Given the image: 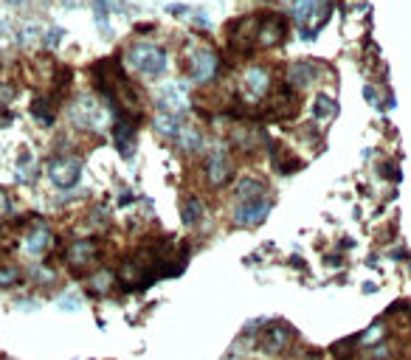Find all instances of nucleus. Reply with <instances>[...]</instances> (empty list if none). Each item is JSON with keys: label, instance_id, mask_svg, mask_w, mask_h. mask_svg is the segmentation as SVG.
<instances>
[{"label": "nucleus", "instance_id": "nucleus-12", "mask_svg": "<svg viewBox=\"0 0 411 360\" xmlns=\"http://www.w3.org/2000/svg\"><path fill=\"white\" fill-rule=\"evenodd\" d=\"M313 79H316V65H313V59H299V62L290 65V70H288L290 88H307Z\"/></svg>", "mask_w": 411, "mask_h": 360}, {"label": "nucleus", "instance_id": "nucleus-9", "mask_svg": "<svg viewBox=\"0 0 411 360\" xmlns=\"http://www.w3.org/2000/svg\"><path fill=\"white\" fill-rule=\"evenodd\" d=\"M206 180H209L215 189L226 186L231 180V158H228V152L223 147L209 155V164H206Z\"/></svg>", "mask_w": 411, "mask_h": 360}, {"label": "nucleus", "instance_id": "nucleus-21", "mask_svg": "<svg viewBox=\"0 0 411 360\" xmlns=\"http://www.w3.org/2000/svg\"><path fill=\"white\" fill-rule=\"evenodd\" d=\"M200 217H203V205H200V200L194 194H189L186 203H183V223L186 226H197Z\"/></svg>", "mask_w": 411, "mask_h": 360}, {"label": "nucleus", "instance_id": "nucleus-27", "mask_svg": "<svg viewBox=\"0 0 411 360\" xmlns=\"http://www.w3.org/2000/svg\"><path fill=\"white\" fill-rule=\"evenodd\" d=\"M59 37H65V31H62V29H54V31H48L42 40H45L48 48H54V45H59Z\"/></svg>", "mask_w": 411, "mask_h": 360}, {"label": "nucleus", "instance_id": "nucleus-10", "mask_svg": "<svg viewBox=\"0 0 411 360\" xmlns=\"http://www.w3.org/2000/svg\"><path fill=\"white\" fill-rule=\"evenodd\" d=\"M113 141H116V150L130 161L135 152V121H130L127 116H121L113 127Z\"/></svg>", "mask_w": 411, "mask_h": 360}, {"label": "nucleus", "instance_id": "nucleus-20", "mask_svg": "<svg viewBox=\"0 0 411 360\" xmlns=\"http://www.w3.org/2000/svg\"><path fill=\"white\" fill-rule=\"evenodd\" d=\"M338 113V104H335V99H329V96H318L316 99V107H313V116L318 118V121H329L332 116Z\"/></svg>", "mask_w": 411, "mask_h": 360}, {"label": "nucleus", "instance_id": "nucleus-23", "mask_svg": "<svg viewBox=\"0 0 411 360\" xmlns=\"http://www.w3.org/2000/svg\"><path fill=\"white\" fill-rule=\"evenodd\" d=\"M178 138H180V147H183V150H189V152L200 150V143H203V135H200V130H192V127L180 130V132H178Z\"/></svg>", "mask_w": 411, "mask_h": 360}, {"label": "nucleus", "instance_id": "nucleus-6", "mask_svg": "<svg viewBox=\"0 0 411 360\" xmlns=\"http://www.w3.org/2000/svg\"><path fill=\"white\" fill-rule=\"evenodd\" d=\"M270 197H265V194H259V197H254V200H245L237 211H234V223L240 226V228H254V226H259V223H265V217L270 214Z\"/></svg>", "mask_w": 411, "mask_h": 360}, {"label": "nucleus", "instance_id": "nucleus-18", "mask_svg": "<svg viewBox=\"0 0 411 360\" xmlns=\"http://www.w3.org/2000/svg\"><path fill=\"white\" fill-rule=\"evenodd\" d=\"M161 104H164V113H166V110L183 113V110L189 107V104H186V96H183V91H180V88H166V91H164V102H161Z\"/></svg>", "mask_w": 411, "mask_h": 360}, {"label": "nucleus", "instance_id": "nucleus-2", "mask_svg": "<svg viewBox=\"0 0 411 360\" xmlns=\"http://www.w3.org/2000/svg\"><path fill=\"white\" fill-rule=\"evenodd\" d=\"M217 68H220V59L212 48H192L186 54V74L197 85L212 82L217 77Z\"/></svg>", "mask_w": 411, "mask_h": 360}, {"label": "nucleus", "instance_id": "nucleus-3", "mask_svg": "<svg viewBox=\"0 0 411 360\" xmlns=\"http://www.w3.org/2000/svg\"><path fill=\"white\" fill-rule=\"evenodd\" d=\"M256 20L259 15H245L237 23H228V45L237 56H251L256 51Z\"/></svg>", "mask_w": 411, "mask_h": 360}, {"label": "nucleus", "instance_id": "nucleus-16", "mask_svg": "<svg viewBox=\"0 0 411 360\" xmlns=\"http://www.w3.org/2000/svg\"><path fill=\"white\" fill-rule=\"evenodd\" d=\"M31 116L42 124V127H51L54 124V118H56V107H54V99H48V96H40V99H34L31 102Z\"/></svg>", "mask_w": 411, "mask_h": 360}, {"label": "nucleus", "instance_id": "nucleus-11", "mask_svg": "<svg viewBox=\"0 0 411 360\" xmlns=\"http://www.w3.org/2000/svg\"><path fill=\"white\" fill-rule=\"evenodd\" d=\"M102 110H99V104L93 102V99H88V96H82L79 102H77V107H74V121L79 124V127H99L102 124Z\"/></svg>", "mask_w": 411, "mask_h": 360}, {"label": "nucleus", "instance_id": "nucleus-17", "mask_svg": "<svg viewBox=\"0 0 411 360\" xmlns=\"http://www.w3.org/2000/svg\"><path fill=\"white\" fill-rule=\"evenodd\" d=\"M267 85H270V79H267V70H265V68H248V70H245V88H248L251 93L262 96V93L267 91Z\"/></svg>", "mask_w": 411, "mask_h": 360}, {"label": "nucleus", "instance_id": "nucleus-1", "mask_svg": "<svg viewBox=\"0 0 411 360\" xmlns=\"http://www.w3.org/2000/svg\"><path fill=\"white\" fill-rule=\"evenodd\" d=\"M127 62L141 70L144 77H161L166 70V51L150 45V42H135L130 51H127Z\"/></svg>", "mask_w": 411, "mask_h": 360}, {"label": "nucleus", "instance_id": "nucleus-26", "mask_svg": "<svg viewBox=\"0 0 411 360\" xmlns=\"http://www.w3.org/2000/svg\"><path fill=\"white\" fill-rule=\"evenodd\" d=\"M59 307L68 310V313H74V310H79V299L77 296H65V299H59Z\"/></svg>", "mask_w": 411, "mask_h": 360}, {"label": "nucleus", "instance_id": "nucleus-19", "mask_svg": "<svg viewBox=\"0 0 411 360\" xmlns=\"http://www.w3.org/2000/svg\"><path fill=\"white\" fill-rule=\"evenodd\" d=\"M155 132H158V135H166V138H178L180 124H178V118H175L172 113H161V116L155 118Z\"/></svg>", "mask_w": 411, "mask_h": 360}, {"label": "nucleus", "instance_id": "nucleus-15", "mask_svg": "<svg viewBox=\"0 0 411 360\" xmlns=\"http://www.w3.org/2000/svg\"><path fill=\"white\" fill-rule=\"evenodd\" d=\"M234 194H237V200H240V203H245V200H254V197L265 194V183H262L259 178H254V175H248V178H240V180L234 183Z\"/></svg>", "mask_w": 411, "mask_h": 360}, {"label": "nucleus", "instance_id": "nucleus-22", "mask_svg": "<svg viewBox=\"0 0 411 360\" xmlns=\"http://www.w3.org/2000/svg\"><path fill=\"white\" fill-rule=\"evenodd\" d=\"M273 166L279 169V175H293L296 169H302V161L290 158L288 150H279V155H273Z\"/></svg>", "mask_w": 411, "mask_h": 360}, {"label": "nucleus", "instance_id": "nucleus-13", "mask_svg": "<svg viewBox=\"0 0 411 360\" xmlns=\"http://www.w3.org/2000/svg\"><path fill=\"white\" fill-rule=\"evenodd\" d=\"M51 242H54V234L45 228V226H37L29 237H26V253H31V256H42L48 248H51Z\"/></svg>", "mask_w": 411, "mask_h": 360}, {"label": "nucleus", "instance_id": "nucleus-29", "mask_svg": "<svg viewBox=\"0 0 411 360\" xmlns=\"http://www.w3.org/2000/svg\"><path fill=\"white\" fill-rule=\"evenodd\" d=\"M62 6H68V9H71V6H79V0H62Z\"/></svg>", "mask_w": 411, "mask_h": 360}, {"label": "nucleus", "instance_id": "nucleus-5", "mask_svg": "<svg viewBox=\"0 0 411 360\" xmlns=\"http://www.w3.org/2000/svg\"><path fill=\"white\" fill-rule=\"evenodd\" d=\"M48 178L56 189H74L82 178V161L71 158V155H62V158H54L48 164Z\"/></svg>", "mask_w": 411, "mask_h": 360}, {"label": "nucleus", "instance_id": "nucleus-7", "mask_svg": "<svg viewBox=\"0 0 411 360\" xmlns=\"http://www.w3.org/2000/svg\"><path fill=\"white\" fill-rule=\"evenodd\" d=\"M65 259L74 270H88L99 259V245L93 240H77V242H71V248L65 251Z\"/></svg>", "mask_w": 411, "mask_h": 360}, {"label": "nucleus", "instance_id": "nucleus-28", "mask_svg": "<svg viewBox=\"0 0 411 360\" xmlns=\"http://www.w3.org/2000/svg\"><path fill=\"white\" fill-rule=\"evenodd\" d=\"M12 211V200H9V194L0 189V217H6V214Z\"/></svg>", "mask_w": 411, "mask_h": 360}, {"label": "nucleus", "instance_id": "nucleus-25", "mask_svg": "<svg viewBox=\"0 0 411 360\" xmlns=\"http://www.w3.org/2000/svg\"><path fill=\"white\" fill-rule=\"evenodd\" d=\"M110 281H113V276H110L107 270H102L99 276H93V287H96L99 293H104V290H107V284H110Z\"/></svg>", "mask_w": 411, "mask_h": 360}, {"label": "nucleus", "instance_id": "nucleus-24", "mask_svg": "<svg viewBox=\"0 0 411 360\" xmlns=\"http://www.w3.org/2000/svg\"><path fill=\"white\" fill-rule=\"evenodd\" d=\"M23 281V273L17 265H0V287H15Z\"/></svg>", "mask_w": 411, "mask_h": 360}, {"label": "nucleus", "instance_id": "nucleus-4", "mask_svg": "<svg viewBox=\"0 0 411 360\" xmlns=\"http://www.w3.org/2000/svg\"><path fill=\"white\" fill-rule=\"evenodd\" d=\"M288 37V20L282 15H259L256 20V48H273L285 42Z\"/></svg>", "mask_w": 411, "mask_h": 360}, {"label": "nucleus", "instance_id": "nucleus-8", "mask_svg": "<svg viewBox=\"0 0 411 360\" xmlns=\"http://www.w3.org/2000/svg\"><path fill=\"white\" fill-rule=\"evenodd\" d=\"M290 338H293V329L288 324H270L259 338V349L267 352V354H279V352L288 349Z\"/></svg>", "mask_w": 411, "mask_h": 360}, {"label": "nucleus", "instance_id": "nucleus-14", "mask_svg": "<svg viewBox=\"0 0 411 360\" xmlns=\"http://www.w3.org/2000/svg\"><path fill=\"white\" fill-rule=\"evenodd\" d=\"M321 3L324 0H296L293 6V17L299 26H310L316 17H321Z\"/></svg>", "mask_w": 411, "mask_h": 360}]
</instances>
